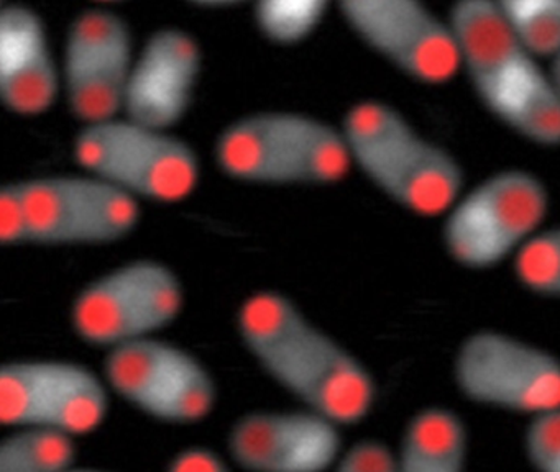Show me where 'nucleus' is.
Listing matches in <instances>:
<instances>
[{
	"label": "nucleus",
	"instance_id": "f8f14e48",
	"mask_svg": "<svg viewBox=\"0 0 560 472\" xmlns=\"http://www.w3.org/2000/svg\"><path fill=\"white\" fill-rule=\"evenodd\" d=\"M107 392L96 374L67 361H14L0 370V420L74 435L96 428Z\"/></svg>",
	"mask_w": 560,
	"mask_h": 472
},
{
	"label": "nucleus",
	"instance_id": "7ed1b4c3",
	"mask_svg": "<svg viewBox=\"0 0 560 472\" xmlns=\"http://www.w3.org/2000/svg\"><path fill=\"white\" fill-rule=\"evenodd\" d=\"M352 164L393 202L419 216H441L462 196L464 170L441 144L392 105H353L342 127Z\"/></svg>",
	"mask_w": 560,
	"mask_h": 472
},
{
	"label": "nucleus",
	"instance_id": "412c9836",
	"mask_svg": "<svg viewBox=\"0 0 560 472\" xmlns=\"http://www.w3.org/2000/svg\"><path fill=\"white\" fill-rule=\"evenodd\" d=\"M326 9L319 0H271L258 3L255 19L271 42L293 45L313 33Z\"/></svg>",
	"mask_w": 560,
	"mask_h": 472
},
{
	"label": "nucleus",
	"instance_id": "f03ea898",
	"mask_svg": "<svg viewBox=\"0 0 560 472\" xmlns=\"http://www.w3.org/2000/svg\"><path fill=\"white\" fill-rule=\"evenodd\" d=\"M448 22L462 69L483 107L524 140L560 146V92L549 69L517 42L498 3H455Z\"/></svg>",
	"mask_w": 560,
	"mask_h": 472
},
{
	"label": "nucleus",
	"instance_id": "dca6fc26",
	"mask_svg": "<svg viewBox=\"0 0 560 472\" xmlns=\"http://www.w3.org/2000/svg\"><path fill=\"white\" fill-rule=\"evenodd\" d=\"M0 94L9 110L27 117L44 114L57 98L47 32L27 7L4 5L0 12Z\"/></svg>",
	"mask_w": 560,
	"mask_h": 472
},
{
	"label": "nucleus",
	"instance_id": "9d476101",
	"mask_svg": "<svg viewBox=\"0 0 560 472\" xmlns=\"http://www.w3.org/2000/svg\"><path fill=\"white\" fill-rule=\"evenodd\" d=\"M340 12L376 55L425 85L452 81L462 69L451 22L412 0H349Z\"/></svg>",
	"mask_w": 560,
	"mask_h": 472
},
{
	"label": "nucleus",
	"instance_id": "4468645a",
	"mask_svg": "<svg viewBox=\"0 0 560 472\" xmlns=\"http://www.w3.org/2000/svg\"><path fill=\"white\" fill-rule=\"evenodd\" d=\"M235 461L252 472H324L340 451L337 423L314 410L250 412L229 433Z\"/></svg>",
	"mask_w": 560,
	"mask_h": 472
},
{
	"label": "nucleus",
	"instance_id": "f257e3e1",
	"mask_svg": "<svg viewBox=\"0 0 560 472\" xmlns=\"http://www.w3.org/2000/svg\"><path fill=\"white\" fill-rule=\"evenodd\" d=\"M238 331L261 367L307 409L337 425L360 422L372 409V374L284 295L267 291L247 298Z\"/></svg>",
	"mask_w": 560,
	"mask_h": 472
},
{
	"label": "nucleus",
	"instance_id": "9b49d317",
	"mask_svg": "<svg viewBox=\"0 0 560 472\" xmlns=\"http://www.w3.org/2000/svg\"><path fill=\"white\" fill-rule=\"evenodd\" d=\"M104 367L110 386L155 418L196 422L214 405V380L206 367L166 341L149 337L110 347Z\"/></svg>",
	"mask_w": 560,
	"mask_h": 472
},
{
	"label": "nucleus",
	"instance_id": "2eb2a0df",
	"mask_svg": "<svg viewBox=\"0 0 560 472\" xmlns=\"http://www.w3.org/2000/svg\"><path fill=\"white\" fill-rule=\"evenodd\" d=\"M199 69L201 51L191 35L178 28L153 33L130 72L127 118L168 131L191 105Z\"/></svg>",
	"mask_w": 560,
	"mask_h": 472
},
{
	"label": "nucleus",
	"instance_id": "ddd939ff",
	"mask_svg": "<svg viewBox=\"0 0 560 472\" xmlns=\"http://www.w3.org/2000/svg\"><path fill=\"white\" fill-rule=\"evenodd\" d=\"M132 38L117 13H81L65 48V85L71 110L88 125L113 120L124 110L132 72Z\"/></svg>",
	"mask_w": 560,
	"mask_h": 472
},
{
	"label": "nucleus",
	"instance_id": "aec40b11",
	"mask_svg": "<svg viewBox=\"0 0 560 472\" xmlns=\"http://www.w3.org/2000/svg\"><path fill=\"white\" fill-rule=\"evenodd\" d=\"M514 272L534 294L560 297V226L537 233L514 258Z\"/></svg>",
	"mask_w": 560,
	"mask_h": 472
},
{
	"label": "nucleus",
	"instance_id": "39448f33",
	"mask_svg": "<svg viewBox=\"0 0 560 472\" xmlns=\"http://www.w3.org/2000/svg\"><path fill=\"white\" fill-rule=\"evenodd\" d=\"M215 157L229 176L258 184H334L352 167L342 130L287 111L234 121L219 137Z\"/></svg>",
	"mask_w": 560,
	"mask_h": 472
},
{
	"label": "nucleus",
	"instance_id": "4be33fe9",
	"mask_svg": "<svg viewBox=\"0 0 560 472\" xmlns=\"http://www.w3.org/2000/svg\"><path fill=\"white\" fill-rule=\"evenodd\" d=\"M524 448L537 472H560V409L530 420Z\"/></svg>",
	"mask_w": 560,
	"mask_h": 472
},
{
	"label": "nucleus",
	"instance_id": "5701e85b",
	"mask_svg": "<svg viewBox=\"0 0 560 472\" xmlns=\"http://www.w3.org/2000/svg\"><path fill=\"white\" fill-rule=\"evenodd\" d=\"M336 472H398L396 456L388 446L376 439H363L355 442L337 465Z\"/></svg>",
	"mask_w": 560,
	"mask_h": 472
},
{
	"label": "nucleus",
	"instance_id": "f3484780",
	"mask_svg": "<svg viewBox=\"0 0 560 472\" xmlns=\"http://www.w3.org/2000/svg\"><path fill=\"white\" fill-rule=\"evenodd\" d=\"M467 432L454 412L422 410L409 422L396 456L398 472H465Z\"/></svg>",
	"mask_w": 560,
	"mask_h": 472
},
{
	"label": "nucleus",
	"instance_id": "a878e982",
	"mask_svg": "<svg viewBox=\"0 0 560 472\" xmlns=\"http://www.w3.org/2000/svg\"><path fill=\"white\" fill-rule=\"evenodd\" d=\"M65 472H103V471H94V469H67Z\"/></svg>",
	"mask_w": 560,
	"mask_h": 472
},
{
	"label": "nucleus",
	"instance_id": "a211bd4d",
	"mask_svg": "<svg viewBox=\"0 0 560 472\" xmlns=\"http://www.w3.org/2000/svg\"><path fill=\"white\" fill-rule=\"evenodd\" d=\"M74 458L71 435L22 426L0 442V472H65Z\"/></svg>",
	"mask_w": 560,
	"mask_h": 472
},
{
	"label": "nucleus",
	"instance_id": "6ab92c4d",
	"mask_svg": "<svg viewBox=\"0 0 560 472\" xmlns=\"http://www.w3.org/2000/svg\"><path fill=\"white\" fill-rule=\"evenodd\" d=\"M517 42L537 59L560 55V0H504L497 2Z\"/></svg>",
	"mask_w": 560,
	"mask_h": 472
},
{
	"label": "nucleus",
	"instance_id": "1a4fd4ad",
	"mask_svg": "<svg viewBox=\"0 0 560 472\" xmlns=\"http://www.w3.org/2000/svg\"><path fill=\"white\" fill-rule=\"evenodd\" d=\"M182 307V284L166 266L133 261L84 287L71 318L84 340L116 347L149 338L172 323Z\"/></svg>",
	"mask_w": 560,
	"mask_h": 472
},
{
	"label": "nucleus",
	"instance_id": "0eeeda50",
	"mask_svg": "<svg viewBox=\"0 0 560 472\" xmlns=\"http://www.w3.org/2000/svg\"><path fill=\"white\" fill-rule=\"evenodd\" d=\"M74 157L91 176L133 199L179 202L199 179L198 157L185 141L130 118L88 125L74 143Z\"/></svg>",
	"mask_w": 560,
	"mask_h": 472
},
{
	"label": "nucleus",
	"instance_id": "423d86ee",
	"mask_svg": "<svg viewBox=\"0 0 560 472\" xmlns=\"http://www.w3.org/2000/svg\"><path fill=\"white\" fill-rule=\"evenodd\" d=\"M549 193L539 177L506 169L462 193L445 213L442 241L457 264L490 269L514 256L540 232Z\"/></svg>",
	"mask_w": 560,
	"mask_h": 472
},
{
	"label": "nucleus",
	"instance_id": "6e6552de",
	"mask_svg": "<svg viewBox=\"0 0 560 472\" xmlns=\"http://www.w3.org/2000/svg\"><path fill=\"white\" fill-rule=\"evenodd\" d=\"M455 382L481 405L539 416L560 409V361L498 331H478L458 347Z\"/></svg>",
	"mask_w": 560,
	"mask_h": 472
},
{
	"label": "nucleus",
	"instance_id": "b1692460",
	"mask_svg": "<svg viewBox=\"0 0 560 472\" xmlns=\"http://www.w3.org/2000/svg\"><path fill=\"white\" fill-rule=\"evenodd\" d=\"M168 472H229V469L214 451L195 446L176 455Z\"/></svg>",
	"mask_w": 560,
	"mask_h": 472
},
{
	"label": "nucleus",
	"instance_id": "393cba45",
	"mask_svg": "<svg viewBox=\"0 0 560 472\" xmlns=\"http://www.w3.org/2000/svg\"><path fill=\"white\" fill-rule=\"evenodd\" d=\"M550 78H552L553 84H556L557 91L560 92V55L550 61Z\"/></svg>",
	"mask_w": 560,
	"mask_h": 472
},
{
	"label": "nucleus",
	"instance_id": "20e7f679",
	"mask_svg": "<svg viewBox=\"0 0 560 472\" xmlns=\"http://www.w3.org/2000/svg\"><path fill=\"white\" fill-rule=\"evenodd\" d=\"M139 219L137 200L96 176L42 177L9 184L0 193V239L5 245L116 241Z\"/></svg>",
	"mask_w": 560,
	"mask_h": 472
}]
</instances>
